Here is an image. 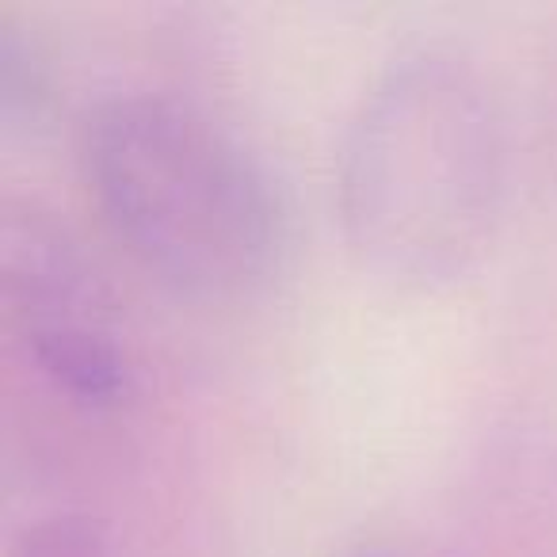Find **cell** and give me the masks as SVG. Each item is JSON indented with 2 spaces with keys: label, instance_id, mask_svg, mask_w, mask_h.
Masks as SVG:
<instances>
[{
  "label": "cell",
  "instance_id": "7a4b0ae2",
  "mask_svg": "<svg viewBox=\"0 0 557 557\" xmlns=\"http://www.w3.org/2000/svg\"><path fill=\"white\" fill-rule=\"evenodd\" d=\"M81 176L108 233L176 295L248 298L275 275L287 222L268 172L191 103L119 92L81 123Z\"/></svg>",
  "mask_w": 557,
  "mask_h": 557
},
{
  "label": "cell",
  "instance_id": "277c9868",
  "mask_svg": "<svg viewBox=\"0 0 557 557\" xmlns=\"http://www.w3.org/2000/svg\"><path fill=\"white\" fill-rule=\"evenodd\" d=\"M54 103V73L35 39L20 27H0V115L12 131H32Z\"/></svg>",
  "mask_w": 557,
  "mask_h": 557
},
{
  "label": "cell",
  "instance_id": "5b68a950",
  "mask_svg": "<svg viewBox=\"0 0 557 557\" xmlns=\"http://www.w3.org/2000/svg\"><path fill=\"white\" fill-rule=\"evenodd\" d=\"M9 557H111V539L85 511H50L20 527Z\"/></svg>",
  "mask_w": 557,
  "mask_h": 557
},
{
  "label": "cell",
  "instance_id": "3957f363",
  "mask_svg": "<svg viewBox=\"0 0 557 557\" xmlns=\"http://www.w3.org/2000/svg\"><path fill=\"white\" fill-rule=\"evenodd\" d=\"M20 333L50 386L81 409H119L134 394V367L103 313L35 321Z\"/></svg>",
  "mask_w": 557,
  "mask_h": 557
},
{
  "label": "cell",
  "instance_id": "8992f818",
  "mask_svg": "<svg viewBox=\"0 0 557 557\" xmlns=\"http://www.w3.org/2000/svg\"><path fill=\"white\" fill-rule=\"evenodd\" d=\"M348 557H397V554H389V549H356Z\"/></svg>",
  "mask_w": 557,
  "mask_h": 557
},
{
  "label": "cell",
  "instance_id": "6da1fadb",
  "mask_svg": "<svg viewBox=\"0 0 557 557\" xmlns=\"http://www.w3.org/2000/svg\"><path fill=\"white\" fill-rule=\"evenodd\" d=\"M504 199L508 138L481 65L447 42L389 58L336 149V218L359 268L443 287L488 252Z\"/></svg>",
  "mask_w": 557,
  "mask_h": 557
}]
</instances>
